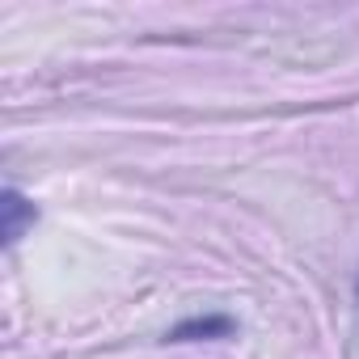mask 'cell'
Wrapping results in <instances>:
<instances>
[{"label": "cell", "instance_id": "obj_2", "mask_svg": "<svg viewBox=\"0 0 359 359\" xmlns=\"http://www.w3.org/2000/svg\"><path fill=\"white\" fill-rule=\"evenodd\" d=\"M355 292H359V279H355Z\"/></svg>", "mask_w": 359, "mask_h": 359}, {"label": "cell", "instance_id": "obj_1", "mask_svg": "<svg viewBox=\"0 0 359 359\" xmlns=\"http://www.w3.org/2000/svg\"><path fill=\"white\" fill-rule=\"evenodd\" d=\"M39 220V208L22 195V191H5V245H18L22 241V233L30 229Z\"/></svg>", "mask_w": 359, "mask_h": 359}]
</instances>
